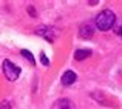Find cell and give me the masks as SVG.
Listing matches in <instances>:
<instances>
[{"label": "cell", "mask_w": 122, "mask_h": 109, "mask_svg": "<svg viewBox=\"0 0 122 109\" xmlns=\"http://www.w3.org/2000/svg\"><path fill=\"white\" fill-rule=\"evenodd\" d=\"M88 3H90V5H91V6H94V5H97V3H99V2H97V0H90V2H88Z\"/></svg>", "instance_id": "5bb4252c"}, {"label": "cell", "mask_w": 122, "mask_h": 109, "mask_svg": "<svg viewBox=\"0 0 122 109\" xmlns=\"http://www.w3.org/2000/svg\"><path fill=\"white\" fill-rule=\"evenodd\" d=\"M20 54H22V57H23V59H26L33 66L36 65V59H34V55H33V54H31L28 49H22V51H20Z\"/></svg>", "instance_id": "9c48e42d"}, {"label": "cell", "mask_w": 122, "mask_h": 109, "mask_svg": "<svg viewBox=\"0 0 122 109\" xmlns=\"http://www.w3.org/2000/svg\"><path fill=\"white\" fill-rule=\"evenodd\" d=\"M93 34H94V28H93L91 23H83L81 25V28H79V36H81L82 38H85V40H88V38L93 37Z\"/></svg>", "instance_id": "5b68a950"}, {"label": "cell", "mask_w": 122, "mask_h": 109, "mask_svg": "<svg viewBox=\"0 0 122 109\" xmlns=\"http://www.w3.org/2000/svg\"><path fill=\"white\" fill-rule=\"evenodd\" d=\"M2 71H3V75L6 77V80H9V82H15V80L20 77V72L22 69L19 68L17 65H14V63L11 62V60H3V65H2Z\"/></svg>", "instance_id": "7a4b0ae2"}, {"label": "cell", "mask_w": 122, "mask_h": 109, "mask_svg": "<svg viewBox=\"0 0 122 109\" xmlns=\"http://www.w3.org/2000/svg\"><path fill=\"white\" fill-rule=\"evenodd\" d=\"M40 62H42V65H43V66H50V60H48L46 55H45V52L40 54Z\"/></svg>", "instance_id": "7c38bea8"}, {"label": "cell", "mask_w": 122, "mask_h": 109, "mask_svg": "<svg viewBox=\"0 0 122 109\" xmlns=\"http://www.w3.org/2000/svg\"><path fill=\"white\" fill-rule=\"evenodd\" d=\"M76 80H77V75H76L74 71H65L63 75H62V78H60V82H62L63 86H71Z\"/></svg>", "instance_id": "8992f818"}, {"label": "cell", "mask_w": 122, "mask_h": 109, "mask_svg": "<svg viewBox=\"0 0 122 109\" xmlns=\"http://www.w3.org/2000/svg\"><path fill=\"white\" fill-rule=\"evenodd\" d=\"M94 25L99 31L105 32V31H110L113 29V26L116 25V15L111 9H104L101 11L94 18Z\"/></svg>", "instance_id": "6da1fadb"}, {"label": "cell", "mask_w": 122, "mask_h": 109, "mask_svg": "<svg viewBox=\"0 0 122 109\" xmlns=\"http://www.w3.org/2000/svg\"><path fill=\"white\" fill-rule=\"evenodd\" d=\"M36 34L40 36V37H43L45 40L50 41V43H53V41L56 40V37H57V31L54 29V28H51V26H39L36 29Z\"/></svg>", "instance_id": "3957f363"}, {"label": "cell", "mask_w": 122, "mask_h": 109, "mask_svg": "<svg viewBox=\"0 0 122 109\" xmlns=\"http://www.w3.org/2000/svg\"><path fill=\"white\" fill-rule=\"evenodd\" d=\"M90 97H91L93 100H96L97 103L104 104V106H114V108L117 106V104L114 103V101L111 100V98L108 97L105 92H102V91H93L91 94H90Z\"/></svg>", "instance_id": "277c9868"}, {"label": "cell", "mask_w": 122, "mask_h": 109, "mask_svg": "<svg viewBox=\"0 0 122 109\" xmlns=\"http://www.w3.org/2000/svg\"><path fill=\"white\" fill-rule=\"evenodd\" d=\"M88 57H91V49H77L74 52V60H77V62H82Z\"/></svg>", "instance_id": "52a82bcc"}, {"label": "cell", "mask_w": 122, "mask_h": 109, "mask_svg": "<svg viewBox=\"0 0 122 109\" xmlns=\"http://www.w3.org/2000/svg\"><path fill=\"white\" fill-rule=\"evenodd\" d=\"M0 109H11V101L9 100H2L0 101Z\"/></svg>", "instance_id": "8fae6325"}, {"label": "cell", "mask_w": 122, "mask_h": 109, "mask_svg": "<svg viewBox=\"0 0 122 109\" xmlns=\"http://www.w3.org/2000/svg\"><path fill=\"white\" fill-rule=\"evenodd\" d=\"M28 12H30V15H31V17H37V14H36V9H34V6H28Z\"/></svg>", "instance_id": "4fadbf2b"}, {"label": "cell", "mask_w": 122, "mask_h": 109, "mask_svg": "<svg viewBox=\"0 0 122 109\" xmlns=\"http://www.w3.org/2000/svg\"><path fill=\"white\" fill-rule=\"evenodd\" d=\"M113 31H114V34H117V36L122 38V22L114 25V26H113Z\"/></svg>", "instance_id": "30bf717a"}, {"label": "cell", "mask_w": 122, "mask_h": 109, "mask_svg": "<svg viewBox=\"0 0 122 109\" xmlns=\"http://www.w3.org/2000/svg\"><path fill=\"white\" fill-rule=\"evenodd\" d=\"M57 108L59 109H77L70 98H62V100H59L57 101Z\"/></svg>", "instance_id": "ba28073f"}]
</instances>
